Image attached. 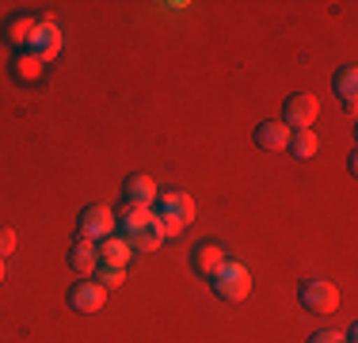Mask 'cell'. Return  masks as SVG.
<instances>
[{"label":"cell","mask_w":358,"mask_h":343,"mask_svg":"<svg viewBox=\"0 0 358 343\" xmlns=\"http://www.w3.org/2000/svg\"><path fill=\"white\" fill-rule=\"evenodd\" d=\"M122 237L130 240V248H134V252H157V248L164 244V233H160L157 218H149V221H145V225L130 229V233H122Z\"/></svg>","instance_id":"5bb4252c"},{"label":"cell","mask_w":358,"mask_h":343,"mask_svg":"<svg viewBox=\"0 0 358 343\" xmlns=\"http://www.w3.org/2000/svg\"><path fill=\"white\" fill-rule=\"evenodd\" d=\"M289 134H294V130H289L282 118H267V122L255 126V145L267 149V153H278V149H286V145H289Z\"/></svg>","instance_id":"9c48e42d"},{"label":"cell","mask_w":358,"mask_h":343,"mask_svg":"<svg viewBox=\"0 0 358 343\" xmlns=\"http://www.w3.org/2000/svg\"><path fill=\"white\" fill-rule=\"evenodd\" d=\"M12 252H15V229L0 225V260H4V255H12Z\"/></svg>","instance_id":"d6986e66"},{"label":"cell","mask_w":358,"mask_h":343,"mask_svg":"<svg viewBox=\"0 0 358 343\" xmlns=\"http://www.w3.org/2000/svg\"><path fill=\"white\" fill-rule=\"evenodd\" d=\"M286 149L294 153V160H313V157H317V149H320V141H317V134H313V130H294Z\"/></svg>","instance_id":"e0dca14e"},{"label":"cell","mask_w":358,"mask_h":343,"mask_svg":"<svg viewBox=\"0 0 358 343\" xmlns=\"http://www.w3.org/2000/svg\"><path fill=\"white\" fill-rule=\"evenodd\" d=\"M115 233V210L103 202H92V206H84L80 210V221H76V240H103Z\"/></svg>","instance_id":"277c9868"},{"label":"cell","mask_w":358,"mask_h":343,"mask_svg":"<svg viewBox=\"0 0 358 343\" xmlns=\"http://www.w3.org/2000/svg\"><path fill=\"white\" fill-rule=\"evenodd\" d=\"M27 50L38 57L42 65L54 62V57L62 54V27H57L54 20H38V27H35V34H31Z\"/></svg>","instance_id":"8992f818"},{"label":"cell","mask_w":358,"mask_h":343,"mask_svg":"<svg viewBox=\"0 0 358 343\" xmlns=\"http://www.w3.org/2000/svg\"><path fill=\"white\" fill-rule=\"evenodd\" d=\"M343 343H347V340H343Z\"/></svg>","instance_id":"7402d4cb"},{"label":"cell","mask_w":358,"mask_h":343,"mask_svg":"<svg viewBox=\"0 0 358 343\" xmlns=\"http://www.w3.org/2000/svg\"><path fill=\"white\" fill-rule=\"evenodd\" d=\"M0 282H4V260H0Z\"/></svg>","instance_id":"44dd1931"},{"label":"cell","mask_w":358,"mask_h":343,"mask_svg":"<svg viewBox=\"0 0 358 343\" xmlns=\"http://www.w3.org/2000/svg\"><path fill=\"white\" fill-rule=\"evenodd\" d=\"M38 27V20H31V15H23V12H15V15H8L4 20V42L8 46H15V50H27V42H31V34H35Z\"/></svg>","instance_id":"8fae6325"},{"label":"cell","mask_w":358,"mask_h":343,"mask_svg":"<svg viewBox=\"0 0 358 343\" xmlns=\"http://www.w3.org/2000/svg\"><path fill=\"white\" fill-rule=\"evenodd\" d=\"M103 302H107V290L99 286L96 279L76 282V286L69 290V309H73V313H99Z\"/></svg>","instance_id":"52a82bcc"},{"label":"cell","mask_w":358,"mask_h":343,"mask_svg":"<svg viewBox=\"0 0 358 343\" xmlns=\"http://www.w3.org/2000/svg\"><path fill=\"white\" fill-rule=\"evenodd\" d=\"M317 115H320V103L313 92H294V96L282 103V122L289 130H313Z\"/></svg>","instance_id":"5b68a950"},{"label":"cell","mask_w":358,"mask_h":343,"mask_svg":"<svg viewBox=\"0 0 358 343\" xmlns=\"http://www.w3.org/2000/svg\"><path fill=\"white\" fill-rule=\"evenodd\" d=\"M331 92L347 103V111L355 115V96H358V69L355 65H343L331 73Z\"/></svg>","instance_id":"9a60e30c"},{"label":"cell","mask_w":358,"mask_h":343,"mask_svg":"<svg viewBox=\"0 0 358 343\" xmlns=\"http://www.w3.org/2000/svg\"><path fill=\"white\" fill-rule=\"evenodd\" d=\"M221 263H225V248H221L217 240H202V244L191 252V267L199 271L202 279H214Z\"/></svg>","instance_id":"ba28073f"},{"label":"cell","mask_w":358,"mask_h":343,"mask_svg":"<svg viewBox=\"0 0 358 343\" xmlns=\"http://www.w3.org/2000/svg\"><path fill=\"white\" fill-rule=\"evenodd\" d=\"M210 286H214V294L221 298V302H244V298L252 294V274H248V267L225 260L217 267V274L210 279Z\"/></svg>","instance_id":"7a4b0ae2"},{"label":"cell","mask_w":358,"mask_h":343,"mask_svg":"<svg viewBox=\"0 0 358 343\" xmlns=\"http://www.w3.org/2000/svg\"><path fill=\"white\" fill-rule=\"evenodd\" d=\"M297 302L305 305V313L324 316V313H336V305H339V290H336V282L305 279L301 286H297Z\"/></svg>","instance_id":"3957f363"},{"label":"cell","mask_w":358,"mask_h":343,"mask_svg":"<svg viewBox=\"0 0 358 343\" xmlns=\"http://www.w3.org/2000/svg\"><path fill=\"white\" fill-rule=\"evenodd\" d=\"M69 267L76 274H84V279H92L99 267V248L92 244V240H76V244L69 248Z\"/></svg>","instance_id":"4fadbf2b"},{"label":"cell","mask_w":358,"mask_h":343,"mask_svg":"<svg viewBox=\"0 0 358 343\" xmlns=\"http://www.w3.org/2000/svg\"><path fill=\"white\" fill-rule=\"evenodd\" d=\"M134 260V248L126 237H103L99 240V263H107V267H126V263Z\"/></svg>","instance_id":"7c38bea8"},{"label":"cell","mask_w":358,"mask_h":343,"mask_svg":"<svg viewBox=\"0 0 358 343\" xmlns=\"http://www.w3.org/2000/svg\"><path fill=\"white\" fill-rule=\"evenodd\" d=\"M152 218H157L164 240L168 237H179L194 221V199L187 191H160L157 202H152Z\"/></svg>","instance_id":"6da1fadb"},{"label":"cell","mask_w":358,"mask_h":343,"mask_svg":"<svg viewBox=\"0 0 358 343\" xmlns=\"http://www.w3.org/2000/svg\"><path fill=\"white\" fill-rule=\"evenodd\" d=\"M42 69H46V65H42L31 50H20V54L12 57V76L20 84H38L42 80Z\"/></svg>","instance_id":"2e32d148"},{"label":"cell","mask_w":358,"mask_h":343,"mask_svg":"<svg viewBox=\"0 0 358 343\" xmlns=\"http://www.w3.org/2000/svg\"><path fill=\"white\" fill-rule=\"evenodd\" d=\"M309 343H343V336H336V332H317Z\"/></svg>","instance_id":"ffe728a7"},{"label":"cell","mask_w":358,"mask_h":343,"mask_svg":"<svg viewBox=\"0 0 358 343\" xmlns=\"http://www.w3.org/2000/svg\"><path fill=\"white\" fill-rule=\"evenodd\" d=\"M157 183H152V176H126L122 179V202H134V206H152L157 202Z\"/></svg>","instance_id":"30bf717a"},{"label":"cell","mask_w":358,"mask_h":343,"mask_svg":"<svg viewBox=\"0 0 358 343\" xmlns=\"http://www.w3.org/2000/svg\"><path fill=\"white\" fill-rule=\"evenodd\" d=\"M92 279H96L103 290H107V286H122V282H126V267H107V263H99Z\"/></svg>","instance_id":"ac0fdd59"}]
</instances>
